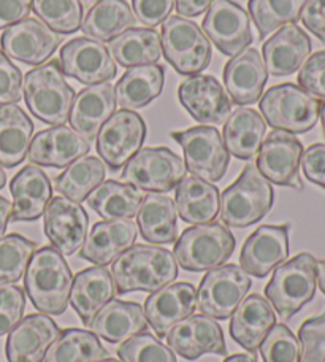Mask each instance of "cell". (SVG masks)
I'll return each mask as SVG.
<instances>
[{"instance_id": "6da1fadb", "label": "cell", "mask_w": 325, "mask_h": 362, "mask_svg": "<svg viewBox=\"0 0 325 362\" xmlns=\"http://www.w3.org/2000/svg\"><path fill=\"white\" fill-rule=\"evenodd\" d=\"M112 275L116 294L155 293L177 280L178 262L172 251L162 247L134 245L113 262Z\"/></svg>"}, {"instance_id": "7a4b0ae2", "label": "cell", "mask_w": 325, "mask_h": 362, "mask_svg": "<svg viewBox=\"0 0 325 362\" xmlns=\"http://www.w3.org/2000/svg\"><path fill=\"white\" fill-rule=\"evenodd\" d=\"M73 274L53 247L37 250L24 274V289L32 305L43 315H62L69 307Z\"/></svg>"}, {"instance_id": "3957f363", "label": "cell", "mask_w": 325, "mask_h": 362, "mask_svg": "<svg viewBox=\"0 0 325 362\" xmlns=\"http://www.w3.org/2000/svg\"><path fill=\"white\" fill-rule=\"evenodd\" d=\"M24 100L29 112L49 126H64L69 121L75 93L61 69L51 61L29 70L24 76Z\"/></svg>"}, {"instance_id": "277c9868", "label": "cell", "mask_w": 325, "mask_h": 362, "mask_svg": "<svg viewBox=\"0 0 325 362\" xmlns=\"http://www.w3.org/2000/svg\"><path fill=\"white\" fill-rule=\"evenodd\" d=\"M275 202L270 181L248 164L219 199V218L230 228H248L266 216Z\"/></svg>"}, {"instance_id": "5b68a950", "label": "cell", "mask_w": 325, "mask_h": 362, "mask_svg": "<svg viewBox=\"0 0 325 362\" xmlns=\"http://www.w3.org/2000/svg\"><path fill=\"white\" fill-rule=\"evenodd\" d=\"M317 259L309 253H300L285 261L273 272L265 286V297L279 316L289 320L313 300L317 288Z\"/></svg>"}, {"instance_id": "8992f818", "label": "cell", "mask_w": 325, "mask_h": 362, "mask_svg": "<svg viewBox=\"0 0 325 362\" xmlns=\"http://www.w3.org/2000/svg\"><path fill=\"white\" fill-rule=\"evenodd\" d=\"M259 108L266 124L275 131L297 135L311 131L317 124L321 100L294 83H283L266 90Z\"/></svg>"}, {"instance_id": "52a82bcc", "label": "cell", "mask_w": 325, "mask_h": 362, "mask_svg": "<svg viewBox=\"0 0 325 362\" xmlns=\"http://www.w3.org/2000/svg\"><path fill=\"white\" fill-rule=\"evenodd\" d=\"M235 245V237L225 224H197L179 235L175 243V259L187 272L213 270L230 259Z\"/></svg>"}, {"instance_id": "ba28073f", "label": "cell", "mask_w": 325, "mask_h": 362, "mask_svg": "<svg viewBox=\"0 0 325 362\" xmlns=\"http://www.w3.org/2000/svg\"><path fill=\"white\" fill-rule=\"evenodd\" d=\"M162 53L179 75H200L211 62V43L197 23L168 16L162 23Z\"/></svg>"}, {"instance_id": "9c48e42d", "label": "cell", "mask_w": 325, "mask_h": 362, "mask_svg": "<svg viewBox=\"0 0 325 362\" xmlns=\"http://www.w3.org/2000/svg\"><path fill=\"white\" fill-rule=\"evenodd\" d=\"M186 175V164L170 148H143L124 165V183L145 192H168Z\"/></svg>"}, {"instance_id": "30bf717a", "label": "cell", "mask_w": 325, "mask_h": 362, "mask_svg": "<svg viewBox=\"0 0 325 362\" xmlns=\"http://www.w3.org/2000/svg\"><path fill=\"white\" fill-rule=\"evenodd\" d=\"M251 286V276L237 264L208 270L197 291L195 308L213 320H229Z\"/></svg>"}, {"instance_id": "8fae6325", "label": "cell", "mask_w": 325, "mask_h": 362, "mask_svg": "<svg viewBox=\"0 0 325 362\" xmlns=\"http://www.w3.org/2000/svg\"><path fill=\"white\" fill-rule=\"evenodd\" d=\"M170 135L183 148L186 167L194 177L210 183L224 178L230 156L216 127L197 126Z\"/></svg>"}, {"instance_id": "7c38bea8", "label": "cell", "mask_w": 325, "mask_h": 362, "mask_svg": "<svg viewBox=\"0 0 325 362\" xmlns=\"http://www.w3.org/2000/svg\"><path fill=\"white\" fill-rule=\"evenodd\" d=\"M146 124L132 110L114 112L97 135V153L112 172H118L136 153L146 139Z\"/></svg>"}, {"instance_id": "4fadbf2b", "label": "cell", "mask_w": 325, "mask_h": 362, "mask_svg": "<svg viewBox=\"0 0 325 362\" xmlns=\"http://www.w3.org/2000/svg\"><path fill=\"white\" fill-rule=\"evenodd\" d=\"M303 151L302 141L294 134L273 131L266 135L260 146L256 167L270 183L302 191L303 181L300 178V163Z\"/></svg>"}, {"instance_id": "5bb4252c", "label": "cell", "mask_w": 325, "mask_h": 362, "mask_svg": "<svg viewBox=\"0 0 325 362\" xmlns=\"http://www.w3.org/2000/svg\"><path fill=\"white\" fill-rule=\"evenodd\" d=\"M201 28L214 47L230 57L248 48L254 40L248 11L233 0H213Z\"/></svg>"}, {"instance_id": "9a60e30c", "label": "cell", "mask_w": 325, "mask_h": 362, "mask_svg": "<svg viewBox=\"0 0 325 362\" xmlns=\"http://www.w3.org/2000/svg\"><path fill=\"white\" fill-rule=\"evenodd\" d=\"M61 38L40 19L25 18L4 30L0 45L10 59L28 66H42L59 48Z\"/></svg>"}, {"instance_id": "2e32d148", "label": "cell", "mask_w": 325, "mask_h": 362, "mask_svg": "<svg viewBox=\"0 0 325 362\" xmlns=\"http://www.w3.org/2000/svg\"><path fill=\"white\" fill-rule=\"evenodd\" d=\"M59 64L65 76L89 86L107 83L118 74L108 48L90 38H75L65 43Z\"/></svg>"}, {"instance_id": "e0dca14e", "label": "cell", "mask_w": 325, "mask_h": 362, "mask_svg": "<svg viewBox=\"0 0 325 362\" xmlns=\"http://www.w3.org/2000/svg\"><path fill=\"white\" fill-rule=\"evenodd\" d=\"M45 235L62 256L75 255L86 242L89 216L83 206L64 196L51 199L45 210Z\"/></svg>"}, {"instance_id": "ac0fdd59", "label": "cell", "mask_w": 325, "mask_h": 362, "mask_svg": "<svg viewBox=\"0 0 325 362\" xmlns=\"http://www.w3.org/2000/svg\"><path fill=\"white\" fill-rule=\"evenodd\" d=\"M181 105L200 124H223L232 113V100L210 75H192L179 83Z\"/></svg>"}, {"instance_id": "d6986e66", "label": "cell", "mask_w": 325, "mask_h": 362, "mask_svg": "<svg viewBox=\"0 0 325 362\" xmlns=\"http://www.w3.org/2000/svg\"><path fill=\"white\" fill-rule=\"evenodd\" d=\"M165 339L168 348L186 361H197L203 354H227L223 327L205 315H191L175 325Z\"/></svg>"}, {"instance_id": "ffe728a7", "label": "cell", "mask_w": 325, "mask_h": 362, "mask_svg": "<svg viewBox=\"0 0 325 362\" xmlns=\"http://www.w3.org/2000/svg\"><path fill=\"white\" fill-rule=\"evenodd\" d=\"M289 224L260 226L246 238L240 267L249 276L265 278L289 257Z\"/></svg>"}, {"instance_id": "44dd1931", "label": "cell", "mask_w": 325, "mask_h": 362, "mask_svg": "<svg viewBox=\"0 0 325 362\" xmlns=\"http://www.w3.org/2000/svg\"><path fill=\"white\" fill-rule=\"evenodd\" d=\"M195 305H197V289L192 283H170L146 299V321L158 337H165L175 325L189 318Z\"/></svg>"}, {"instance_id": "7402d4cb", "label": "cell", "mask_w": 325, "mask_h": 362, "mask_svg": "<svg viewBox=\"0 0 325 362\" xmlns=\"http://www.w3.org/2000/svg\"><path fill=\"white\" fill-rule=\"evenodd\" d=\"M61 329L43 313H32L8 334L5 354L8 362H43Z\"/></svg>"}, {"instance_id": "603a6c76", "label": "cell", "mask_w": 325, "mask_h": 362, "mask_svg": "<svg viewBox=\"0 0 325 362\" xmlns=\"http://www.w3.org/2000/svg\"><path fill=\"white\" fill-rule=\"evenodd\" d=\"M90 151V144L67 126H54L38 132L29 148L32 164L64 169Z\"/></svg>"}, {"instance_id": "cb8c5ba5", "label": "cell", "mask_w": 325, "mask_h": 362, "mask_svg": "<svg viewBox=\"0 0 325 362\" xmlns=\"http://www.w3.org/2000/svg\"><path fill=\"white\" fill-rule=\"evenodd\" d=\"M268 81L262 54L254 48H244L224 67V85L230 100L237 105H252L260 100Z\"/></svg>"}, {"instance_id": "d4e9b609", "label": "cell", "mask_w": 325, "mask_h": 362, "mask_svg": "<svg viewBox=\"0 0 325 362\" xmlns=\"http://www.w3.org/2000/svg\"><path fill=\"white\" fill-rule=\"evenodd\" d=\"M13 196L10 223L37 221L53 199V187L47 173L37 165H25L10 183Z\"/></svg>"}, {"instance_id": "484cf974", "label": "cell", "mask_w": 325, "mask_h": 362, "mask_svg": "<svg viewBox=\"0 0 325 362\" xmlns=\"http://www.w3.org/2000/svg\"><path fill=\"white\" fill-rule=\"evenodd\" d=\"M118 107L114 86L100 83L80 90L70 110V126L89 144L97 139L102 126L112 118Z\"/></svg>"}, {"instance_id": "4316f807", "label": "cell", "mask_w": 325, "mask_h": 362, "mask_svg": "<svg viewBox=\"0 0 325 362\" xmlns=\"http://www.w3.org/2000/svg\"><path fill=\"white\" fill-rule=\"evenodd\" d=\"M135 240V223L130 219H105L94 224L80 250V257L95 266H108L134 247Z\"/></svg>"}, {"instance_id": "83f0119b", "label": "cell", "mask_w": 325, "mask_h": 362, "mask_svg": "<svg viewBox=\"0 0 325 362\" xmlns=\"http://www.w3.org/2000/svg\"><path fill=\"white\" fill-rule=\"evenodd\" d=\"M266 72L273 76L295 74L311 54V40L307 32L297 24L279 28L262 47Z\"/></svg>"}, {"instance_id": "f1b7e54d", "label": "cell", "mask_w": 325, "mask_h": 362, "mask_svg": "<svg viewBox=\"0 0 325 362\" xmlns=\"http://www.w3.org/2000/svg\"><path fill=\"white\" fill-rule=\"evenodd\" d=\"M275 325L276 315L271 303L260 294H251L232 313L229 332L240 346L254 354Z\"/></svg>"}, {"instance_id": "f546056e", "label": "cell", "mask_w": 325, "mask_h": 362, "mask_svg": "<svg viewBox=\"0 0 325 362\" xmlns=\"http://www.w3.org/2000/svg\"><path fill=\"white\" fill-rule=\"evenodd\" d=\"M116 297V284L112 272L105 266H94L78 272L70 291V303L84 325H90L94 316Z\"/></svg>"}, {"instance_id": "4dcf8cb0", "label": "cell", "mask_w": 325, "mask_h": 362, "mask_svg": "<svg viewBox=\"0 0 325 362\" xmlns=\"http://www.w3.org/2000/svg\"><path fill=\"white\" fill-rule=\"evenodd\" d=\"M145 310L136 302L112 300L90 321V332L107 340L108 344H121L148 331Z\"/></svg>"}, {"instance_id": "1f68e13d", "label": "cell", "mask_w": 325, "mask_h": 362, "mask_svg": "<svg viewBox=\"0 0 325 362\" xmlns=\"http://www.w3.org/2000/svg\"><path fill=\"white\" fill-rule=\"evenodd\" d=\"M136 226L143 240L153 245H172L178 238V213L175 200L159 192L143 197L136 213Z\"/></svg>"}, {"instance_id": "d6a6232c", "label": "cell", "mask_w": 325, "mask_h": 362, "mask_svg": "<svg viewBox=\"0 0 325 362\" xmlns=\"http://www.w3.org/2000/svg\"><path fill=\"white\" fill-rule=\"evenodd\" d=\"M266 122L262 115L252 108L240 107L232 112L224 124V145L232 156L251 160L257 156L264 144Z\"/></svg>"}, {"instance_id": "836d02e7", "label": "cell", "mask_w": 325, "mask_h": 362, "mask_svg": "<svg viewBox=\"0 0 325 362\" xmlns=\"http://www.w3.org/2000/svg\"><path fill=\"white\" fill-rule=\"evenodd\" d=\"M34 122L16 103L0 105V164L13 169L28 156Z\"/></svg>"}, {"instance_id": "e575fe53", "label": "cell", "mask_w": 325, "mask_h": 362, "mask_svg": "<svg viewBox=\"0 0 325 362\" xmlns=\"http://www.w3.org/2000/svg\"><path fill=\"white\" fill-rule=\"evenodd\" d=\"M219 199L218 187L199 177H184L175 194L179 218L195 226L213 223L218 218Z\"/></svg>"}, {"instance_id": "d590c367", "label": "cell", "mask_w": 325, "mask_h": 362, "mask_svg": "<svg viewBox=\"0 0 325 362\" xmlns=\"http://www.w3.org/2000/svg\"><path fill=\"white\" fill-rule=\"evenodd\" d=\"M165 83V69L159 64L130 67L116 83V100L124 110H138L159 97Z\"/></svg>"}, {"instance_id": "8d00e7d4", "label": "cell", "mask_w": 325, "mask_h": 362, "mask_svg": "<svg viewBox=\"0 0 325 362\" xmlns=\"http://www.w3.org/2000/svg\"><path fill=\"white\" fill-rule=\"evenodd\" d=\"M136 18L126 0H100L81 23L84 35L95 42H110L122 32L134 29Z\"/></svg>"}, {"instance_id": "74e56055", "label": "cell", "mask_w": 325, "mask_h": 362, "mask_svg": "<svg viewBox=\"0 0 325 362\" xmlns=\"http://www.w3.org/2000/svg\"><path fill=\"white\" fill-rule=\"evenodd\" d=\"M108 51L127 69L158 64L162 56L160 35L154 29H129L108 42Z\"/></svg>"}, {"instance_id": "f35d334b", "label": "cell", "mask_w": 325, "mask_h": 362, "mask_svg": "<svg viewBox=\"0 0 325 362\" xmlns=\"http://www.w3.org/2000/svg\"><path fill=\"white\" fill-rule=\"evenodd\" d=\"M143 196L135 186L108 180L88 196V205L103 219H130L140 210Z\"/></svg>"}, {"instance_id": "ab89813d", "label": "cell", "mask_w": 325, "mask_h": 362, "mask_svg": "<svg viewBox=\"0 0 325 362\" xmlns=\"http://www.w3.org/2000/svg\"><path fill=\"white\" fill-rule=\"evenodd\" d=\"M105 164L99 158L83 156L54 178V189L73 202H83L105 180Z\"/></svg>"}, {"instance_id": "60d3db41", "label": "cell", "mask_w": 325, "mask_h": 362, "mask_svg": "<svg viewBox=\"0 0 325 362\" xmlns=\"http://www.w3.org/2000/svg\"><path fill=\"white\" fill-rule=\"evenodd\" d=\"M107 356V348L95 334L70 327L49 346L43 362H95Z\"/></svg>"}, {"instance_id": "b9f144b4", "label": "cell", "mask_w": 325, "mask_h": 362, "mask_svg": "<svg viewBox=\"0 0 325 362\" xmlns=\"http://www.w3.org/2000/svg\"><path fill=\"white\" fill-rule=\"evenodd\" d=\"M307 0H249L248 10L264 38L285 24H295Z\"/></svg>"}, {"instance_id": "7bdbcfd3", "label": "cell", "mask_w": 325, "mask_h": 362, "mask_svg": "<svg viewBox=\"0 0 325 362\" xmlns=\"http://www.w3.org/2000/svg\"><path fill=\"white\" fill-rule=\"evenodd\" d=\"M35 251V242L19 234L0 238V286L21 280Z\"/></svg>"}, {"instance_id": "ee69618b", "label": "cell", "mask_w": 325, "mask_h": 362, "mask_svg": "<svg viewBox=\"0 0 325 362\" xmlns=\"http://www.w3.org/2000/svg\"><path fill=\"white\" fill-rule=\"evenodd\" d=\"M32 10L59 35H71L81 29L83 8L78 0H32Z\"/></svg>"}, {"instance_id": "f6af8a7d", "label": "cell", "mask_w": 325, "mask_h": 362, "mask_svg": "<svg viewBox=\"0 0 325 362\" xmlns=\"http://www.w3.org/2000/svg\"><path fill=\"white\" fill-rule=\"evenodd\" d=\"M118 356L122 362H178L170 348L148 332L126 340Z\"/></svg>"}, {"instance_id": "bcb514c9", "label": "cell", "mask_w": 325, "mask_h": 362, "mask_svg": "<svg viewBox=\"0 0 325 362\" xmlns=\"http://www.w3.org/2000/svg\"><path fill=\"white\" fill-rule=\"evenodd\" d=\"M264 362H300V344L285 325H275L259 346Z\"/></svg>"}, {"instance_id": "7dc6e473", "label": "cell", "mask_w": 325, "mask_h": 362, "mask_svg": "<svg viewBox=\"0 0 325 362\" xmlns=\"http://www.w3.org/2000/svg\"><path fill=\"white\" fill-rule=\"evenodd\" d=\"M300 362H325V313L313 316L298 329Z\"/></svg>"}, {"instance_id": "c3c4849f", "label": "cell", "mask_w": 325, "mask_h": 362, "mask_svg": "<svg viewBox=\"0 0 325 362\" xmlns=\"http://www.w3.org/2000/svg\"><path fill=\"white\" fill-rule=\"evenodd\" d=\"M25 310V294L15 284L0 286V337L10 334L23 320Z\"/></svg>"}, {"instance_id": "681fc988", "label": "cell", "mask_w": 325, "mask_h": 362, "mask_svg": "<svg viewBox=\"0 0 325 362\" xmlns=\"http://www.w3.org/2000/svg\"><path fill=\"white\" fill-rule=\"evenodd\" d=\"M297 81L298 86L316 99H325V49L311 54L303 62Z\"/></svg>"}, {"instance_id": "f907efd6", "label": "cell", "mask_w": 325, "mask_h": 362, "mask_svg": "<svg viewBox=\"0 0 325 362\" xmlns=\"http://www.w3.org/2000/svg\"><path fill=\"white\" fill-rule=\"evenodd\" d=\"M23 99V74L0 49V105Z\"/></svg>"}, {"instance_id": "816d5d0a", "label": "cell", "mask_w": 325, "mask_h": 362, "mask_svg": "<svg viewBox=\"0 0 325 362\" xmlns=\"http://www.w3.org/2000/svg\"><path fill=\"white\" fill-rule=\"evenodd\" d=\"M134 15L146 28H158L170 16L175 0H132Z\"/></svg>"}, {"instance_id": "f5cc1de1", "label": "cell", "mask_w": 325, "mask_h": 362, "mask_svg": "<svg viewBox=\"0 0 325 362\" xmlns=\"http://www.w3.org/2000/svg\"><path fill=\"white\" fill-rule=\"evenodd\" d=\"M302 170L308 181L325 189V144H314L303 151Z\"/></svg>"}, {"instance_id": "db71d44e", "label": "cell", "mask_w": 325, "mask_h": 362, "mask_svg": "<svg viewBox=\"0 0 325 362\" xmlns=\"http://www.w3.org/2000/svg\"><path fill=\"white\" fill-rule=\"evenodd\" d=\"M300 19L305 28L325 45V0H307Z\"/></svg>"}, {"instance_id": "11a10c76", "label": "cell", "mask_w": 325, "mask_h": 362, "mask_svg": "<svg viewBox=\"0 0 325 362\" xmlns=\"http://www.w3.org/2000/svg\"><path fill=\"white\" fill-rule=\"evenodd\" d=\"M32 10V0H0V29L23 21Z\"/></svg>"}, {"instance_id": "9f6ffc18", "label": "cell", "mask_w": 325, "mask_h": 362, "mask_svg": "<svg viewBox=\"0 0 325 362\" xmlns=\"http://www.w3.org/2000/svg\"><path fill=\"white\" fill-rule=\"evenodd\" d=\"M213 0H175L179 16L195 18L210 8Z\"/></svg>"}, {"instance_id": "6f0895ef", "label": "cell", "mask_w": 325, "mask_h": 362, "mask_svg": "<svg viewBox=\"0 0 325 362\" xmlns=\"http://www.w3.org/2000/svg\"><path fill=\"white\" fill-rule=\"evenodd\" d=\"M11 216V204L5 197L0 196V238L5 235L6 226L10 223Z\"/></svg>"}, {"instance_id": "680465c9", "label": "cell", "mask_w": 325, "mask_h": 362, "mask_svg": "<svg viewBox=\"0 0 325 362\" xmlns=\"http://www.w3.org/2000/svg\"><path fill=\"white\" fill-rule=\"evenodd\" d=\"M224 362H257L254 358V354L251 353H238V354H232V356L225 358Z\"/></svg>"}, {"instance_id": "91938a15", "label": "cell", "mask_w": 325, "mask_h": 362, "mask_svg": "<svg viewBox=\"0 0 325 362\" xmlns=\"http://www.w3.org/2000/svg\"><path fill=\"white\" fill-rule=\"evenodd\" d=\"M316 269H317V286L321 288V291L325 296V261H317Z\"/></svg>"}, {"instance_id": "94428289", "label": "cell", "mask_w": 325, "mask_h": 362, "mask_svg": "<svg viewBox=\"0 0 325 362\" xmlns=\"http://www.w3.org/2000/svg\"><path fill=\"white\" fill-rule=\"evenodd\" d=\"M78 2H80L81 4V8H83V11L84 10H90V8H93V6L95 5V4H99L100 2V0H78Z\"/></svg>"}, {"instance_id": "6125c7cd", "label": "cell", "mask_w": 325, "mask_h": 362, "mask_svg": "<svg viewBox=\"0 0 325 362\" xmlns=\"http://www.w3.org/2000/svg\"><path fill=\"white\" fill-rule=\"evenodd\" d=\"M321 124H322V132H324V137H325V100L321 103Z\"/></svg>"}, {"instance_id": "be15d7a7", "label": "cell", "mask_w": 325, "mask_h": 362, "mask_svg": "<svg viewBox=\"0 0 325 362\" xmlns=\"http://www.w3.org/2000/svg\"><path fill=\"white\" fill-rule=\"evenodd\" d=\"M6 185V173H5V170H4V167H2V164H0V189H2V187Z\"/></svg>"}, {"instance_id": "e7e4bbea", "label": "cell", "mask_w": 325, "mask_h": 362, "mask_svg": "<svg viewBox=\"0 0 325 362\" xmlns=\"http://www.w3.org/2000/svg\"><path fill=\"white\" fill-rule=\"evenodd\" d=\"M95 362H122V361H118V359H113V358H105V359H100V361H95Z\"/></svg>"}]
</instances>
